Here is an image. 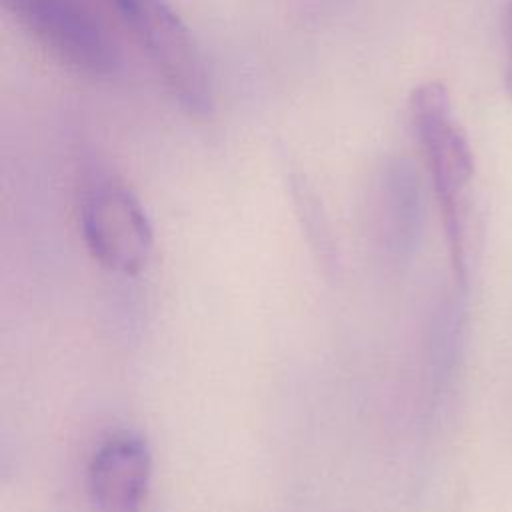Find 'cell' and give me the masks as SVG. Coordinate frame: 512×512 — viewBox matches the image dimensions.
Masks as SVG:
<instances>
[{
	"label": "cell",
	"instance_id": "1",
	"mask_svg": "<svg viewBox=\"0 0 512 512\" xmlns=\"http://www.w3.org/2000/svg\"><path fill=\"white\" fill-rule=\"evenodd\" d=\"M408 118L440 206L454 270L464 280L474 178L472 146L454 116L448 88L438 80L422 82L412 90Z\"/></svg>",
	"mask_w": 512,
	"mask_h": 512
},
{
	"label": "cell",
	"instance_id": "2",
	"mask_svg": "<svg viewBox=\"0 0 512 512\" xmlns=\"http://www.w3.org/2000/svg\"><path fill=\"white\" fill-rule=\"evenodd\" d=\"M178 106L196 118L212 112V84L202 50L168 0H110Z\"/></svg>",
	"mask_w": 512,
	"mask_h": 512
},
{
	"label": "cell",
	"instance_id": "3",
	"mask_svg": "<svg viewBox=\"0 0 512 512\" xmlns=\"http://www.w3.org/2000/svg\"><path fill=\"white\" fill-rule=\"evenodd\" d=\"M14 22L54 60L88 78L120 72V46L86 0H2Z\"/></svg>",
	"mask_w": 512,
	"mask_h": 512
},
{
	"label": "cell",
	"instance_id": "4",
	"mask_svg": "<svg viewBox=\"0 0 512 512\" xmlns=\"http://www.w3.org/2000/svg\"><path fill=\"white\" fill-rule=\"evenodd\" d=\"M80 230L90 256L106 270L138 276L154 252V230L136 194L118 178H96L80 204Z\"/></svg>",
	"mask_w": 512,
	"mask_h": 512
},
{
	"label": "cell",
	"instance_id": "5",
	"mask_svg": "<svg viewBox=\"0 0 512 512\" xmlns=\"http://www.w3.org/2000/svg\"><path fill=\"white\" fill-rule=\"evenodd\" d=\"M152 482V450L138 432L106 436L88 464V492L100 512H142Z\"/></svg>",
	"mask_w": 512,
	"mask_h": 512
},
{
	"label": "cell",
	"instance_id": "6",
	"mask_svg": "<svg viewBox=\"0 0 512 512\" xmlns=\"http://www.w3.org/2000/svg\"><path fill=\"white\" fill-rule=\"evenodd\" d=\"M370 212L380 232L398 244L414 238L420 226V182L414 166L402 156L380 162L370 184Z\"/></svg>",
	"mask_w": 512,
	"mask_h": 512
},
{
	"label": "cell",
	"instance_id": "7",
	"mask_svg": "<svg viewBox=\"0 0 512 512\" xmlns=\"http://www.w3.org/2000/svg\"><path fill=\"white\" fill-rule=\"evenodd\" d=\"M506 88L512 98V2L506 8Z\"/></svg>",
	"mask_w": 512,
	"mask_h": 512
}]
</instances>
